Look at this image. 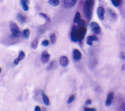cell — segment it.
I'll list each match as a JSON object with an SVG mask.
<instances>
[{
  "label": "cell",
  "mask_w": 125,
  "mask_h": 111,
  "mask_svg": "<svg viewBox=\"0 0 125 111\" xmlns=\"http://www.w3.org/2000/svg\"><path fill=\"white\" fill-rule=\"evenodd\" d=\"M89 27L91 31L95 34H98L101 32L100 26L96 22H91L89 24Z\"/></svg>",
  "instance_id": "obj_4"
},
{
  "label": "cell",
  "mask_w": 125,
  "mask_h": 111,
  "mask_svg": "<svg viewBox=\"0 0 125 111\" xmlns=\"http://www.w3.org/2000/svg\"><path fill=\"white\" fill-rule=\"evenodd\" d=\"M113 97H114L113 92H109L107 95V100L106 101V105L107 107L110 106V105L111 104V103L112 102Z\"/></svg>",
  "instance_id": "obj_11"
},
{
  "label": "cell",
  "mask_w": 125,
  "mask_h": 111,
  "mask_svg": "<svg viewBox=\"0 0 125 111\" xmlns=\"http://www.w3.org/2000/svg\"><path fill=\"white\" fill-rule=\"evenodd\" d=\"M84 111H97L96 109L95 108H85Z\"/></svg>",
  "instance_id": "obj_27"
},
{
  "label": "cell",
  "mask_w": 125,
  "mask_h": 111,
  "mask_svg": "<svg viewBox=\"0 0 125 111\" xmlns=\"http://www.w3.org/2000/svg\"><path fill=\"white\" fill-rule=\"evenodd\" d=\"M87 40H89L91 41H98V38L94 35H92V36H89L87 37Z\"/></svg>",
  "instance_id": "obj_21"
},
{
  "label": "cell",
  "mask_w": 125,
  "mask_h": 111,
  "mask_svg": "<svg viewBox=\"0 0 125 111\" xmlns=\"http://www.w3.org/2000/svg\"><path fill=\"white\" fill-rule=\"evenodd\" d=\"M120 111H125V103H123L120 107Z\"/></svg>",
  "instance_id": "obj_28"
},
{
  "label": "cell",
  "mask_w": 125,
  "mask_h": 111,
  "mask_svg": "<svg viewBox=\"0 0 125 111\" xmlns=\"http://www.w3.org/2000/svg\"><path fill=\"white\" fill-rule=\"evenodd\" d=\"M85 103H86V104H87V105H90L92 103V101L90 99H88L86 101Z\"/></svg>",
  "instance_id": "obj_30"
},
{
  "label": "cell",
  "mask_w": 125,
  "mask_h": 111,
  "mask_svg": "<svg viewBox=\"0 0 125 111\" xmlns=\"http://www.w3.org/2000/svg\"><path fill=\"white\" fill-rule=\"evenodd\" d=\"M50 57V56L47 51H44L42 53V55H41V62L43 64L47 63L48 62V61H49Z\"/></svg>",
  "instance_id": "obj_5"
},
{
  "label": "cell",
  "mask_w": 125,
  "mask_h": 111,
  "mask_svg": "<svg viewBox=\"0 0 125 111\" xmlns=\"http://www.w3.org/2000/svg\"><path fill=\"white\" fill-rule=\"evenodd\" d=\"M94 4V0H86L85 2L84 11L86 18L89 20L91 18Z\"/></svg>",
  "instance_id": "obj_1"
},
{
  "label": "cell",
  "mask_w": 125,
  "mask_h": 111,
  "mask_svg": "<svg viewBox=\"0 0 125 111\" xmlns=\"http://www.w3.org/2000/svg\"><path fill=\"white\" fill-rule=\"evenodd\" d=\"M42 44L45 46V47H46L49 45V41L47 40H44L42 41Z\"/></svg>",
  "instance_id": "obj_26"
},
{
  "label": "cell",
  "mask_w": 125,
  "mask_h": 111,
  "mask_svg": "<svg viewBox=\"0 0 125 111\" xmlns=\"http://www.w3.org/2000/svg\"><path fill=\"white\" fill-rule=\"evenodd\" d=\"M39 15L41 17H42L43 18H44V19H45V20H46V21L48 23H50V18L48 17V16L47 15H46L45 13H40L39 14Z\"/></svg>",
  "instance_id": "obj_22"
},
{
  "label": "cell",
  "mask_w": 125,
  "mask_h": 111,
  "mask_svg": "<svg viewBox=\"0 0 125 111\" xmlns=\"http://www.w3.org/2000/svg\"><path fill=\"white\" fill-rule=\"evenodd\" d=\"M10 29L12 35L16 37L19 38L21 35V32L18 25L15 23L12 22L10 24Z\"/></svg>",
  "instance_id": "obj_3"
},
{
  "label": "cell",
  "mask_w": 125,
  "mask_h": 111,
  "mask_svg": "<svg viewBox=\"0 0 125 111\" xmlns=\"http://www.w3.org/2000/svg\"><path fill=\"white\" fill-rule=\"evenodd\" d=\"M120 56H121V58L122 60H124L125 59V56L124 55V54L123 53H121V55H120Z\"/></svg>",
  "instance_id": "obj_31"
},
{
  "label": "cell",
  "mask_w": 125,
  "mask_h": 111,
  "mask_svg": "<svg viewBox=\"0 0 125 111\" xmlns=\"http://www.w3.org/2000/svg\"><path fill=\"white\" fill-rule=\"evenodd\" d=\"M111 2L114 7H117L121 5L122 0H111Z\"/></svg>",
  "instance_id": "obj_20"
},
{
  "label": "cell",
  "mask_w": 125,
  "mask_h": 111,
  "mask_svg": "<svg viewBox=\"0 0 125 111\" xmlns=\"http://www.w3.org/2000/svg\"><path fill=\"white\" fill-rule=\"evenodd\" d=\"M50 40H51V41L52 42V43H55V42H56V35L54 33L52 34L51 35H50Z\"/></svg>",
  "instance_id": "obj_25"
},
{
  "label": "cell",
  "mask_w": 125,
  "mask_h": 111,
  "mask_svg": "<svg viewBox=\"0 0 125 111\" xmlns=\"http://www.w3.org/2000/svg\"><path fill=\"white\" fill-rule=\"evenodd\" d=\"M60 0H48V3L52 7H56L59 5Z\"/></svg>",
  "instance_id": "obj_17"
},
{
  "label": "cell",
  "mask_w": 125,
  "mask_h": 111,
  "mask_svg": "<svg viewBox=\"0 0 125 111\" xmlns=\"http://www.w3.org/2000/svg\"><path fill=\"white\" fill-rule=\"evenodd\" d=\"M38 43H39V40L38 39H35L31 43V47L32 49H36L38 45Z\"/></svg>",
  "instance_id": "obj_19"
},
{
  "label": "cell",
  "mask_w": 125,
  "mask_h": 111,
  "mask_svg": "<svg viewBox=\"0 0 125 111\" xmlns=\"http://www.w3.org/2000/svg\"><path fill=\"white\" fill-rule=\"evenodd\" d=\"M42 111H47L46 110V108L45 107H43V109H42Z\"/></svg>",
  "instance_id": "obj_33"
},
{
  "label": "cell",
  "mask_w": 125,
  "mask_h": 111,
  "mask_svg": "<svg viewBox=\"0 0 125 111\" xmlns=\"http://www.w3.org/2000/svg\"><path fill=\"white\" fill-rule=\"evenodd\" d=\"M87 43L89 46H91L92 45V44H93L92 42L91 41H89V40H87Z\"/></svg>",
  "instance_id": "obj_32"
},
{
  "label": "cell",
  "mask_w": 125,
  "mask_h": 111,
  "mask_svg": "<svg viewBox=\"0 0 125 111\" xmlns=\"http://www.w3.org/2000/svg\"><path fill=\"white\" fill-rule=\"evenodd\" d=\"M78 0H64V4L65 7L71 8L74 7L77 3Z\"/></svg>",
  "instance_id": "obj_6"
},
{
  "label": "cell",
  "mask_w": 125,
  "mask_h": 111,
  "mask_svg": "<svg viewBox=\"0 0 125 111\" xmlns=\"http://www.w3.org/2000/svg\"><path fill=\"white\" fill-rule=\"evenodd\" d=\"M73 57L75 61H79L81 59L82 55L81 52L77 49H75L73 51Z\"/></svg>",
  "instance_id": "obj_9"
},
{
  "label": "cell",
  "mask_w": 125,
  "mask_h": 111,
  "mask_svg": "<svg viewBox=\"0 0 125 111\" xmlns=\"http://www.w3.org/2000/svg\"><path fill=\"white\" fill-rule=\"evenodd\" d=\"M17 19L18 21L21 23V24H24L27 22V18L26 16L23 15V14L19 13L18 14L17 16Z\"/></svg>",
  "instance_id": "obj_12"
},
{
  "label": "cell",
  "mask_w": 125,
  "mask_h": 111,
  "mask_svg": "<svg viewBox=\"0 0 125 111\" xmlns=\"http://www.w3.org/2000/svg\"><path fill=\"white\" fill-rule=\"evenodd\" d=\"M105 12V9L103 7H99L97 8V15L98 16L99 19L101 21H103L105 19V17H104Z\"/></svg>",
  "instance_id": "obj_7"
},
{
  "label": "cell",
  "mask_w": 125,
  "mask_h": 111,
  "mask_svg": "<svg viewBox=\"0 0 125 111\" xmlns=\"http://www.w3.org/2000/svg\"><path fill=\"white\" fill-rule=\"evenodd\" d=\"M69 63L68 58L65 56H62L60 59V64L62 67H67Z\"/></svg>",
  "instance_id": "obj_8"
},
{
  "label": "cell",
  "mask_w": 125,
  "mask_h": 111,
  "mask_svg": "<svg viewBox=\"0 0 125 111\" xmlns=\"http://www.w3.org/2000/svg\"><path fill=\"white\" fill-rule=\"evenodd\" d=\"M86 23L85 21L82 19V20H81L79 21V22L78 23L77 27L78 28H80V27H85V26H86Z\"/></svg>",
  "instance_id": "obj_23"
},
{
  "label": "cell",
  "mask_w": 125,
  "mask_h": 111,
  "mask_svg": "<svg viewBox=\"0 0 125 111\" xmlns=\"http://www.w3.org/2000/svg\"><path fill=\"white\" fill-rule=\"evenodd\" d=\"M42 95L43 97V101L46 106H49L50 105V101L47 96L45 94L44 91H42Z\"/></svg>",
  "instance_id": "obj_15"
},
{
  "label": "cell",
  "mask_w": 125,
  "mask_h": 111,
  "mask_svg": "<svg viewBox=\"0 0 125 111\" xmlns=\"http://www.w3.org/2000/svg\"><path fill=\"white\" fill-rule=\"evenodd\" d=\"M26 57V54L23 51H21L20 53H19V56L18 57L15 59L14 61V63L15 65H17L19 64V63L21 61H22Z\"/></svg>",
  "instance_id": "obj_10"
},
{
  "label": "cell",
  "mask_w": 125,
  "mask_h": 111,
  "mask_svg": "<svg viewBox=\"0 0 125 111\" xmlns=\"http://www.w3.org/2000/svg\"><path fill=\"white\" fill-rule=\"evenodd\" d=\"M22 34L23 37L25 39H28L30 35V30L29 29H24V30H23L22 32Z\"/></svg>",
  "instance_id": "obj_16"
},
{
  "label": "cell",
  "mask_w": 125,
  "mask_h": 111,
  "mask_svg": "<svg viewBox=\"0 0 125 111\" xmlns=\"http://www.w3.org/2000/svg\"><path fill=\"white\" fill-rule=\"evenodd\" d=\"M35 111H41V109L40 106H36L35 108Z\"/></svg>",
  "instance_id": "obj_29"
},
{
  "label": "cell",
  "mask_w": 125,
  "mask_h": 111,
  "mask_svg": "<svg viewBox=\"0 0 125 111\" xmlns=\"http://www.w3.org/2000/svg\"><path fill=\"white\" fill-rule=\"evenodd\" d=\"M57 66V63L56 61L54 60L53 61H52L48 65V66L47 67V71H50L51 70H53L54 69H55V68H56Z\"/></svg>",
  "instance_id": "obj_14"
},
{
  "label": "cell",
  "mask_w": 125,
  "mask_h": 111,
  "mask_svg": "<svg viewBox=\"0 0 125 111\" xmlns=\"http://www.w3.org/2000/svg\"><path fill=\"white\" fill-rule=\"evenodd\" d=\"M28 3V0H20V4L24 10L25 11H27L29 9V7L27 5Z\"/></svg>",
  "instance_id": "obj_13"
},
{
  "label": "cell",
  "mask_w": 125,
  "mask_h": 111,
  "mask_svg": "<svg viewBox=\"0 0 125 111\" xmlns=\"http://www.w3.org/2000/svg\"><path fill=\"white\" fill-rule=\"evenodd\" d=\"M80 20H81V14L79 11H77L76 13L75 17L74 18L73 22H74V23L78 24Z\"/></svg>",
  "instance_id": "obj_18"
},
{
  "label": "cell",
  "mask_w": 125,
  "mask_h": 111,
  "mask_svg": "<svg viewBox=\"0 0 125 111\" xmlns=\"http://www.w3.org/2000/svg\"><path fill=\"white\" fill-rule=\"evenodd\" d=\"M75 96H76L75 95H74V94L71 95L69 97V98H68V101H67V103L70 104V103H71V102H72L74 100V99H75Z\"/></svg>",
  "instance_id": "obj_24"
},
{
  "label": "cell",
  "mask_w": 125,
  "mask_h": 111,
  "mask_svg": "<svg viewBox=\"0 0 125 111\" xmlns=\"http://www.w3.org/2000/svg\"><path fill=\"white\" fill-rule=\"evenodd\" d=\"M71 39L74 42L80 41V34L79 31V28L76 25H73L72 27L71 34Z\"/></svg>",
  "instance_id": "obj_2"
}]
</instances>
